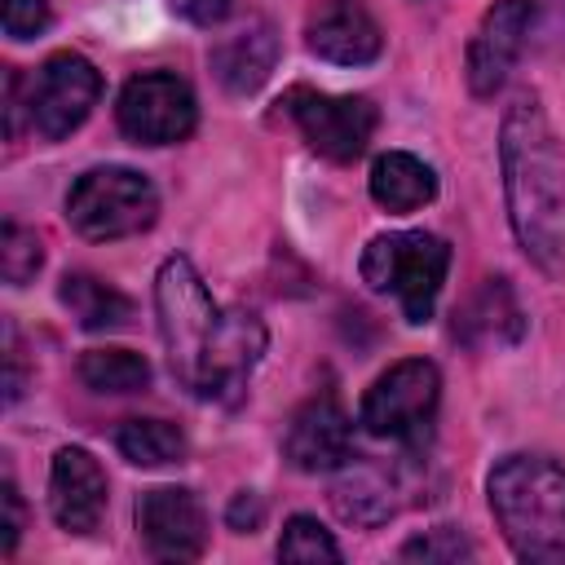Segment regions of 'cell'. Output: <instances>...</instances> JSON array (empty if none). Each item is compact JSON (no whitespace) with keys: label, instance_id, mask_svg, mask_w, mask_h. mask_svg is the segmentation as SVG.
I'll list each match as a JSON object with an SVG mask.
<instances>
[{"label":"cell","instance_id":"21","mask_svg":"<svg viewBox=\"0 0 565 565\" xmlns=\"http://www.w3.org/2000/svg\"><path fill=\"white\" fill-rule=\"evenodd\" d=\"M115 446L137 468H163V463H177L185 455V433L168 419H128L115 433Z\"/></svg>","mask_w":565,"mask_h":565},{"label":"cell","instance_id":"11","mask_svg":"<svg viewBox=\"0 0 565 565\" xmlns=\"http://www.w3.org/2000/svg\"><path fill=\"white\" fill-rule=\"evenodd\" d=\"M137 530L159 561H194L207 547V512L194 490L154 486L137 499Z\"/></svg>","mask_w":565,"mask_h":565},{"label":"cell","instance_id":"9","mask_svg":"<svg viewBox=\"0 0 565 565\" xmlns=\"http://www.w3.org/2000/svg\"><path fill=\"white\" fill-rule=\"evenodd\" d=\"M287 110L296 128L305 132V141L335 163H353L375 132V106L366 97H331L313 88H291Z\"/></svg>","mask_w":565,"mask_h":565},{"label":"cell","instance_id":"20","mask_svg":"<svg viewBox=\"0 0 565 565\" xmlns=\"http://www.w3.org/2000/svg\"><path fill=\"white\" fill-rule=\"evenodd\" d=\"M57 296L84 331H115L132 318V300L124 291H115L110 282L93 278V274H66Z\"/></svg>","mask_w":565,"mask_h":565},{"label":"cell","instance_id":"8","mask_svg":"<svg viewBox=\"0 0 565 565\" xmlns=\"http://www.w3.org/2000/svg\"><path fill=\"white\" fill-rule=\"evenodd\" d=\"M115 115H119L124 137H132L141 146H172L194 132L199 106H194V93L185 79H177L168 71H146L124 84Z\"/></svg>","mask_w":565,"mask_h":565},{"label":"cell","instance_id":"26","mask_svg":"<svg viewBox=\"0 0 565 565\" xmlns=\"http://www.w3.org/2000/svg\"><path fill=\"white\" fill-rule=\"evenodd\" d=\"M49 26V0H4V35L31 40Z\"/></svg>","mask_w":565,"mask_h":565},{"label":"cell","instance_id":"10","mask_svg":"<svg viewBox=\"0 0 565 565\" xmlns=\"http://www.w3.org/2000/svg\"><path fill=\"white\" fill-rule=\"evenodd\" d=\"M265 353V322L247 309H221V327L203 353L194 397L207 402H238L247 388V375L256 371Z\"/></svg>","mask_w":565,"mask_h":565},{"label":"cell","instance_id":"25","mask_svg":"<svg viewBox=\"0 0 565 565\" xmlns=\"http://www.w3.org/2000/svg\"><path fill=\"white\" fill-rule=\"evenodd\" d=\"M402 556H406V561H468V556H472V543H468L459 530L441 525V530H428V534L411 539V543L402 547Z\"/></svg>","mask_w":565,"mask_h":565},{"label":"cell","instance_id":"7","mask_svg":"<svg viewBox=\"0 0 565 565\" xmlns=\"http://www.w3.org/2000/svg\"><path fill=\"white\" fill-rule=\"evenodd\" d=\"M102 97V75L88 57L79 53H53L31 79H26V97L22 110L31 119V128L44 141H62L66 132H75L88 110Z\"/></svg>","mask_w":565,"mask_h":565},{"label":"cell","instance_id":"13","mask_svg":"<svg viewBox=\"0 0 565 565\" xmlns=\"http://www.w3.org/2000/svg\"><path fill=\"white\" fill-rule=\"evenodd\" d=\"M53 521L71 534H93L106 512V472L84 446H62L49 468Z\"/></svg>","mask_w":565,"mask_h":565},{"label":"cell","instance_id":"17","mask_svg":"<svg viewBox=\"0 0 565 565\" xmlns=\"http://www.w3.org/2000/svg\"><path fill=\"white\" fill-rule=\"evenodd\" d=\"M278 62V35L269 22H247L212 44V75L230 93H256Z\"/></svg>","mask_w":565,"mask_h":565},{"label":"cell","instance_id":"14","mask_svg":"<svg viewBox=\"0 0 565 565\" xmlns=\"http://www.w3.org/2000/svg\"><path fill=\"white\" fill-rule=\"evenodd\" d=\"M349 437H353L349 415L340 411L331 393H322V397H309L291 415L282 433V459L300 472H331L349 459Z\"/></svg>","mask_w":565,"mask_h":565},{"label":"cell","instance_id":"1","mask_svg":"<svg viewBox=\"0 0 565 565\" xmlns=\"http://www.w3.org/2000/svg\"><path fill=\"white\" fill-rule=\"evenodd\" d=\"M508 221L543 274H565V141L534 93H521L499 128Z\"/></svg>","mask_w":565,"mask_h":565},{"label":"cell","instance_id":"3","mask_svg":"<svg viewBox=\"0 0 565 565\" xmlns=\"http://www.w3.org/2000/svg\"><path fill=\"white\" fill-rule=\"evenodd\" d=\"M450 269V243L428 230L380 234L362 252V282L402 305L406 322H428Z\"/></svg>","mask_w":565,"mask_h":565},{"label":"cell","instance_id":"28","mask_svg":"<svg viewBox=\"0 0 565 565\" xmlns=\"http://www.w3.org/2000/svg\"><path fill=\"white\" fill-rule=\"evenodd\" d=\"M260 516H265V503H260L252 490H238V494H234V503H230V512H225L230 530H238V534L256 530V525H260Z\"/></svg>","mask_w":565,"mask_h":565},{"label":"cell","instance_id":"29","mask_svg":"<svg viewBox=\"0 0 565 565\" xmlns=\"http://www.w3.org/2000/svg\"><path fill=\"white\" fill-rule=\"evenodd\" d=\"M0 503H4V534H0V552L9 556L13 547H18V534H22V499H18V490H13V481H4V490H0Z\"/></svg>","mask_w":565,"mask_h":565},{"label":"cell","instance_id":"5","mask_svg":"<svg viewBox=\"0 0 565 565\" xmlns=\"http://www.w3.org/2000/svg\"><path fill=\"white\" fill-rule=\"evenodd\" d=\"M159 216L154 185L132 168H88L66 194V221L93 243L150 230Z\"/></svg>","mask_w":565,"mask_h":565},{"label":"cell","instance_id":"23","mask_svg":"<svg viewBox=\"0 0 565 565\" xmlns=\"http://www.w3.org/2000/svg\"><path fill=\"white\" fill-rule=\"evenodd\" d=\"M278 561H296V565L340 561V547H335V539L313 516H291L282 525V539H278Z\"/></svg>","mask_w":565,"mask_h":565},{"label":"cell","instance_id":"18","mask_svg":"<svg viewBox=\"0 0 565 565\" xmlns=\"http://www.w3.org/2000/svg\"><path fill=\"white\" fill-rule=\"evenodd\" d=\"M397 481L384 463H371V459H344L340 463V477L331 486V503L344 521L353 525H380L397 512Z\"/></svg>","mask_w":565,"mask_h":565},{"label":"cell","instance_id":"4","mask_svg":"<svg viewBox=\"0 0 565 565\" xmlns=\"http://www.w3.org/2000/svg\"><path fill=\"white\" fill-rule=\"evenodd\" d=\"M154 309H159V335L172 362V375L194 393L203 353L221 327V309L207 296L199 269L185 256H168L154 278Z\"/></svg>","mask_w":565,"mask_h":565},{"label":"cell","instance_id":"22","mask_svg":"<svg viewBox=\"0 0 565 565\" xmlns=\"http://www.w3.org/2000/svg\"><path fill=\"white\" fill-rule=\"evenodd\" d=\"M79 380L93 393H137L150 384V362L132 349H88L79 358Z\"/></svg>","mask_w":565,"mask_h":565},{"label":"cell","instance_id":"2","mask_svg":"<svg viewBox=\"0 0 565 565\" xmlns=\"http://www.w3.org/2000/svg\"><path fill=\"white\" fill-rule=\"evenodd\" d=\"M490 512L508 547L530 565H565V468L543 455H508L494 463Z\"/></svg>","mask_w":565,"mask_h":565},{"label":"cell","instance_id":"30","mask_svg":"<svg viewBox=\"0 0 565 565\" xmlns=\"http://www.w3.org/2000/svg\"><path fill=\"white\" fill-rule=\"evenodd\" d=\"M172 4L185 22H199V26H212L230 13V0H172Z\"/></svg>","mask_w":565,"mask_h":565},{"label":"cell","instance_id":"19","mask_svg":"<svg viewBox=\"0 0 565 565\" xmlns=\"http://www.w3.org/2000/svg\"><path fill=\"white\" fill-rule=\"evenodd\" d=\"M433 194H437V172L424 159H415L406 150H388V154L375 159V168H371V199L384 212H415Z\"/></svg>","mask_w":565,"mask_h":565},{"label":"cell","instance_id":"15","mask_svg":"<svg viewBox=\"0 0 565 565\" xmlns=\"http://www.w3.org/2000/svg\"><path fill=\"white\" fill-rule=\"evenodd\" d=\"M309 49L322 57V62H335V66H362V62H375L380 49H384V35H380V22L358 4V0H327L309 26Z\"/></svg>","mask_w":565,"mask_h":565},{"label":"cell","instance_id":"27","mask_svg":"<svg viewBox=\"0 0 565 565\" xmlns=\"http://www.w3.org/2000/svg\"><path fill=\"white\" fill-rule=\"evenodd\" d=\"M534 9V31L547 49H565V0H530ZM530 31V35H534Z\"/></svg>","mask_w":565,"mask_h":565},{"label":"cell","instance_id":"24","mask_svg":"<svg viewBox=\"0 0 565 565\" xmlns=\"http://www.w3.org/2000/svg\"><path fill=\"white\" fill-rule=\"evenodd\" d=\"M40 260H44L40 238L31 230H22L18 221H4V230H0V274H4V282H13V287L31 282Z\"/></svg>","mask_w":565,"mask_h":565},{"label":"cell","instance_id":"6","mask_svg":"<svg viewBox=\"0 0 565 565\" xmlns=\"http://www.w3.org/2000/svg\"><path fill=\"white\" fill-rule=\"evenodd\" d=\"M437 402H441V375L433 362L424 358L393 362L362 397V428L397 446H419L433 433Z\"/></svg>","mask_w":565,"mask_h":565},{"label":"cell","instance_id":"12","mask_svg":"<svg viewBox=\"0 0 565 565\" xmlns=\"http://www.w3.org/2000/svg\"><path fill=\"white\" fill-rule=\"evenodd\" d=\"M534 31V9L530 0H499L486 9L481 26L468 40V88L477 97H494L516 66L521 49L530 44Z\"/></svg>","mask_w":565,"mask_h":565},{"label":"cell","instance_id":"16","mask_svg":"<svg viewBox=\"0 0 565 565\" xmlns=\"http://www.w3.org/2000/svg\"><path fill=\"white\" fill-rule=\"evenodd\" d=\"M455 335L468 349H499V344H516L525 335V313L512 296V287L503 278H486L459 309H455Z\"/></svg>","mask_w":565,"mask_h":565}]
</instances>
